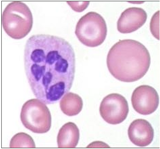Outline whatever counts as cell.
Masks as SVG:
<instances>
[{
    "label": "cell",
    "instance_id": "cell-4",
    "mask_svg": "<svg viewBox=\"0 0 160 149\" xmlns=\"http://www.w3.org/2000/svg\"><path fill=\"white\" fill-rule=\"evenodd\" d=\"M75 33L79 41L86 46L94 48L103 43L107 26L103 17L98 13H87L78 21Z\"/></svg>",
    "mask_w": 160,
    "mask_h": 149
},
{
    "label": "cell",
    "instance_id": "cell-1",
    "mask_svg": "<svg viewBox=\"0 0 160 149\" xmlns=\"http://www.w3.org/2000/svg\"><path fill=\"white\" fill-rule=\"evenodd\" d=\"M24 63L33 94L45 104L55 103L72 88L75 55L65 39L45 34L31 36L25 47Z\"/></svg>",
    "mask_w": 160,
    "mask_h": 149
},
{
    "label": "cell",
    "instance_id": "cell-2",
    "mask_svg": "<svg viewBox=\"0 0 160 149\" xmlns=\"http://www.w3.org/2000/svg\"><path fill=\"white\" fill-rule=\"evenodd\" d=\"M151 57L148 49L134 40H119L110 50L107 58L108 69L118 81L133 82L145 75Z\"/></svg>",
    "mask_w": 160,
    "mask_h": 149
},
{
    "label": "cell",
    "instance_id": "cell-10",
    "mask_svg": "<svg viewBox=\"0 0 160 149\" xmlns=\"http://www.w3.org/2000/svg\"><path fill=\"white\" fill-rule=\"evenodd\" d=\"M80 137L79 130L74 123L68 122L60 129L57 137L59 148H75L78 145Z\"/></svg>",
    "mask_w": 160,
    "mask_h": 149
},
{
    "label": "cell",
    "instance_id": "cell-6",
    "mask_svg": "<svg viewBox=\"0 0 160 149\" xmlns=\"http://www.w3.org/2000/svg\"><path fill=\"white\" fill-rule=\"evenodd\" d=\"M127 100L121 94L112 93L102 100L99 107L101 116L106 123L111 125L121 123L129 113Z\"/></svg>",
    "mask_w": 160,
    "mask_h": 149
},
{
    "label": "cell",
    "instance_id": "cell-9",
    "mask_svg": "<svg viewBox=\"0 0 160 149\" xmlns=\"http://www.w3.org/2000/svg\"><path fill=\"white\" fill-rule=\"evenodd\" d=\"M128 135L130 141L136 146L144 147L152 142L153 128L150 123L144 119L134 120L129 126Z\"/></svg>",
    "mask_w": 160,
    "mask_h": 149
},
{
    "label": "cell",
    "instance_id": "cell-14",
    "mask_svg": "<svg viewBox=\"0 0 160 149\" xmlns=\"http://www.w3.org/2000/svg\"><path fill=\"white\" fill-rule=\"evenodd\" d=\"M68 4L74 11L82 12L88 7L89 4V2H67Z\"/></svg>",
    "mask_w": 160,
    "mask_h": 149
},
{
    "label": "cell",
    "instance_id": "cell-7",
    "mask_svg": "<svg viewBox=\"0 0 160 149\" xmlns=\"http://www.w3.org/2000/svg\"><path fill=\"white\" fill-rule=\"evenodd\" d=\"M134 109L143 115L153 113L158 107L159 98L158 93L153 87L143 85L134 90L131 97Z\"/></svg>",
    "mask_w": 160,
    "mask_h": 149
},
{
    "label": "cell",
    "instance_id": "cell-13",
    "mask_svg": "<svg viewBox=\"0 0 160 149\" xmlns=\"http://www.w3.org/2000/svg\"><path fill=\"white\" fill-rule=\"evenodd\" d=\"M160 11L156 13L151 19L150 23V29L153 36L160 40Z\"/></svg>",
    "mask_w": 160,
    "mask_h": 149
},
{
    "label": "cell",
    "instance_id": "cell-11",
    "mask_svg": "<svg viewBox=\"0 0 160 149\" xmlns=\"http://www.w3.org/2000/svg\"><path fill=\"white\" fill-rule=\"evenodd\" d=\"M83 106L82 99L78 94L73 93H66L60 101L62 112L69 117L79 114L82 110Z\"/></svg>",
    "mask_w": 160,
    "mask_h": 149
},
{
    "label": "cell",
    "instance_id": "cell-15",
    "mask_svg": "<svg viewBox=\"0 0 160 149\" xmlns=\"http://www.w3.org/2000/svg\"><path fill=\"white\" fill-rule=\"evenodd\" d=\"M87 147H110L103 142H94L90 144Z\"/></svg>",
    "mask_w": 160,
    "mask_h": 149
},
{
    "label": "cell",
    "instance_id": "cell-5",
    "mask_svg": "<svg viewBox=\"0 0 160 149\" xmlns=\"http://www.w3.org/2000/svg\"><path fill=\"white\" fill-rule=\"evenodd\" d=\"M20 118L22 125L33 133H47L52 126V116L49 109L39 99H32L25 103Z\"/></svg>",
    "mask_w": 160,
    "mask_h": 149
},
{
    "label": "cell",
    "instance_id": "cell-3",
    "mask_svg": "<svg viewBox=\"0 0 160 149\" xmlns=\"http://www.w3.org/2000/svg\"><path fill=\"white\" fill-rule=\"evenodd\" d=\"M33 16L29 7L21 2L9 3L2 15L3 29L8 36L15 40L26 37L31 31Z\"/></svg>",
    "mask_w": 160,
    "mask_h": 149
},
{
    "label": "cell",
    "instance_id": "cell-12",
    "mask_svg": "<svg viewBox=\"0 0 160 149\" xmlns=\"http://www.w3.org/2000/svg\"><path fill=\"white\" fill-rule=\"evenodd\" d=\"M10 148H35V142L29 135L25 133H17L11 139Z\"/></svg>",
    "mask_w": 160,
    "mask_h": 149
},
{
    "label": "cell",
    "instance_id": "cell-8",
    "mask_svg": "<svg viewBox=\"0 0 160 149\" xmlns=\"http://www.w3.org/2000/svg\"><path fill=\"white\" fill-rule=\"evenodd\" d=\"M148 15L141 8L132 7L126 9L117 22V29L122 34H129L138 30L146 22Z\"/></svg>",
    "mask_w": 160,
    "mask_h": 149
}]
</instances>
